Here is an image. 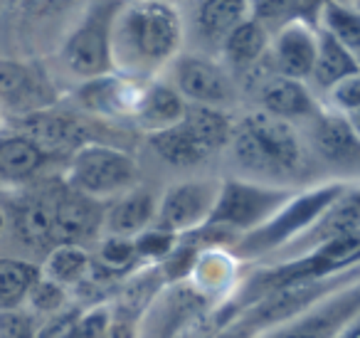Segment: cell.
<instances>
[{"label":"cell","instance_id":"obj_1","mask_svg":"<svg viewBox=\"0 0 360 338\" xmlns=\"http://www.w3.org/2000/svg\"><path fill=\"white\" fill-rule=\"evenodd\" d=\"M186 30L180 8L168 0L121 3L111 30L114 72L136 84H148L173 65L183 50Z\"/></svg>","mask_w":360,"mask_h":338},{"label":"cell","instance_id":"obj_2","mask_svg":"<svg viewBox=\"0 0 360 338\" xmlns=\"http://www.w3.org/2000/svg\"><path fill=\"white\" fill-rule=\"evenodd\" d=\"M230 151L240 178L255 183L294 190L296 180L309 173L311 154L299 129L259 109L235 121Z\"/></svg>","mask_w":360,"mask_h":338},{"label":"cell","instance_id":"obj_3","mask_svg":"<svg viewBox=\"0 0 360 338\" xmlns=\"http://www.w3.org/2000/svg\"><path fill=\"white\" fill-rule=\"evenodd\" d=\"M353 185L338 183V180H326L314 188H306L301 193L291 195L289 203H284L271 220H266L255 232L240 237L232 244L230 254L242 262V259H259L264 254L279 252L289 242L299 239L316 225V220L340 198Z\"/></svg>","mask_w":360,"mask_h":338},{"label":"cell","instance_id":"obj_4","mask_svg":"<svg viewBox=\"0 0 360 338\" xmlns=\"http://www.w3.org/2000/svg\"><path fill=\"white\" fill-rule=\"evenodd\" d=\"M235 121L230 114L212 106L188 104L180 124L148 136V146L175 168H193L230 146Z\"/></svg>","mask_w":360,"mask_h":338},{"label":"cell","instance_id":"obj_5","mask_svg":"<svg viewBox=\"0 0 360 338\" xmlns=\"http://www.w3.org/2000/svg\"><path fill=\"white\" fill-rule=\"evenodd\" d=\"M65 185L91 200H116L139 188V163L131 154L106 144H82L67 163Z\"/></svg>","mask_w":360,"mask_h":338},{"label":"cell","instance_id":"obj_6","mask_svg":"<svg viewBox=\"0 0 360 338\" xmlns=\"http://www.w3.org/2000/svg\"><path fill=\"white\" fill-rule=\"evenodd\" d=\"M121 3H86L79 20L67 32L60 47V60L82 82L114 75L111 60V30Z\"/></svg>","mask_w":360,"mask_h":338},{"label":"cell","instance_id":"obj_7","mask_svg":"<svg viewBox=\"0 0 360 338\" xmlns=\"http://www.w3.org/2000/svg\"><path fill=\"white\" fill-rule=\"evenodd\" d=\"M294 193L296 190L291 188H274L247 178H227L222 180L220 198L207 220V227L227 230L240 239L274 218L276 210L289 203Z\"/></svg>","mask_w":360,"mask_h":338},{"label":"cell","instance_id":"obj_8","mask_svg":"<svg viewBox=\"0 0 360 338\" xmlns=\"http://www.w3.org/2000/svg\"><path fill=\"white\" fill-rule=\"evenodd\" d=\"M215 301L200 294L191 282L165 284L141 313L136 338H180L188 328L212 311Z\"/></svg>","mask_w":360,"mask_h":338},{"label":"cell","instance_id":"obj_9","mask_svg":"<svg viewBox=\"0 0 360 338\" xmlns=\"http://www.w3.org/2000/svg\"><path fill=\"white\" fill-rule=\"evenodd\" d=\"M306 149L345 185H360V139L348 119L323 109L306 124Z\"/></svg>","mask_w":360,"mask_h":338},{"label":"cell","instance_id":"obj_10","mask_svg":"<svg viewBox=\"0 0 360 338\" xmlns=\"http://www.w3.org/2000/svg\"><path fill=\"white\" fill-rule=\"evenodd\" d=\"M170 87L188 104L225 109L235 99V80L230 70L215 57L200 52H180L168 67Z\"/></svg>","mask_w":360,"mask_h":338},{"label":"cell","instance_id":"obj_11","mask_svg":"<svg viewBox=\"0 0 360 338\" xmlns=\"http://www.w3.org/2000/svg\"><path fill=\"white\" fill-rule=\"evenodd\" d=\"M220 188L222 180L212 178L183 180V183L170 185L158 203L155 227L168 230L178 237L205 227L220 198Z\"/></svg>","mask_w":360,"mask_h":338},{"label":"cell","instance_id":"obj_12","mask_svg":"<svg viewBox=\"0 0 360 338\" xmlns=\"http://www.w3.org/2000/svg\"><path fill=\"white\" fill-rule=\"evenodd\" d=\"M360 313V282L330 294L309 311L259 333L257 338H335Z\"/></svg>","mask_w":360,"mask_h":338},{"label":"cell","instance_id":"obj_13","mask_svg":"<svg viewBox=\"0 0 360 338\" xmlns=\"http://www.w3.org/2000/svg\"><path fill=\"white\" fill-rule=\"evenodd\" d=\"M247 0H200L193 6L180 8L183 15V30L186 35L195 37V45L200 47V55L220 57L225 40L232 35L237 25L250 18Z\"/></svg>","mask_w":360,"mask_h":338},{"label":"cell","instance_id":"obj_14","mask_svg":"<svg viewBox=\"0 0 360 338\" xmlns=\"http://www.w3.org/2000/svg\"><path fill=\"white\" fill-rule=\"evenodd\" d=\"M55 87L40 67L0 57V104L18 111V116L22 119V116L47 111L55 104Z\"/></svg>","mask_w":360,"mask_h":338},{"label":"cell","instance_id":"obj_15","mask_svg":"<svg viewBox=\"0 0 360 338\" xmlns=\"http://www.w3.org/2000/svg\"><path fill=\"white\" fill-rule=\"evenodd\" d=\"M348 234H360V185H353L345 195H340L306 234L299 239L289 242L281 247L276 254H281L279 262H289V259H299L306 254L316 252L323 244L333 242V239L348 237Z\"/></svg>","mask_w":360,"mask_h":338},{"label":"cell","instance_id":"obj_16","mask_svg":"<svg viewBox=\"0 0 360 338\" xmlns=\"http://www.w3.org/2000/svg\"><path fill=\"white\" fill-rule=\"evenodd\" d=\"M316 55H319V27L309 23H291L271 35L269 67L274 75L286 80L309 82L314 75Z\"/></svg>","mask_w":360,"mask_h":338},{"label":"cell","instance_id":"obj_17","mask_svg":"<svg viewBox=\"0 0 360 338\" xmlns=\"http://www.w3.org/2000/svg\"><path fill=\"white\" fill-rule=\"evenodd\" d=\"M257 104H259V111H266V114L289 121L294 126L296 121L309 124L323 111V104L316 99L306 82L286 80L274 72L264 77L257 87Z\"/></svg>","mask_w":360,"mask_h":338},{"label":"cell","instance_id":"obj_18","mask_svg":"<svg viewBox=\"0 0 360 338\" xmlns=\"http://www.w3.org/2000/svg\"><path fill=\"white\" fill-rule=\"evenodd\" d=\"M104 203L65 188L55 195V247L82 244L104 230Z\"/></svg>","mask_w":360,"mask_h":338},{"label":"cell","instance_id":"obj_19","mask_svg":"<svg viewBox=\"0 0 360 338\" xmlns=\"http://www.w3.org/2000/svg\"><path fill=\"white\" fill-rule=\"evenodd\" d=\"M141 87L136 82L126 80L121 75H106L99 80L82 82V87L77 89V99L86 111L96 116H131L139 104Z\"/></svg>","mask_w":360,"mask_h":338},{"label":"cell","instance_id":"obj_20","mask_svg":"<svg viewBox=\"0 0 360 338\" xmlns=\"http://www.w3.org/2000/svg\"><path fill=\"white\" fill-rule=\"evenodd\" d=\"M186 111L188 101L170 87V82L155 80L141 87L139 104H136L131 119L139 124V129H143L148 136H153L180 124Z\"/></svg>","mask_w":360,"mask_h":338},{"label":"cell","instance_id":"obj_21","mask_svg":"<svg viewBox=\"0 0 360 338\" xmlns=\"http://www.w3.org/2000/svg\"><path fill=\"white\" fill-rule=\"evenodd\" d=\"M158 213L155 195L146 188H136L121 198L111 200L104 213V230L106 237H139L143 230L150 227Z\"/></svg>","mask_w":360,"mask_h":338},{"label":"cell","instance_id":"obj_22","mask_svg":"<svg viewBox=\"0 0 360 338\" xmlns=\"http://www.w3.org/2000/svg\"><path fill=\"white\" fill-rule=\"evenodd\" d=\"M18 239L32 249L55 247V198H22L11 210Z\"/></svg>","mask_w":360,"mask_h":338},{"label":"cell","instance_id":"obj_23","mask_svg":"<svg viewBox=\"0 0 360 338\" xmlns=\"http://www.w3.org/2000/svg\"><path fill=\"white\" fill-rule=\"evenodd\" d=\"M50 154L22 134L0 136V180L8 185H22L32 180L47 165Z\"/></svg>","mask_w":360,"mask_h":338},{"label":"cell","instance_id":"obj_24","mask_svg":"<svg viewBox=\"0 0 360 338\" xmlns=\"http://www.w3.org/2000/svg\"><path fill=\"white\" fill-rule=\"evenodd\" d=\"M271 35L257 20L247 18L242 25L232 30L220 50L222 65L235 72H252L269 57Z\"/></svg>","mask_w":360,"mask_h":338},{"label":"cell","instance_id":"obj_25","mask_svg":"<svg viewBox=\"0 0 360 338\" xmlns=\"http://www.w3.org/2000/svg\"><path fill=\"white\" fill-rule=\"evenodd\" d=\"M353 75H360L358 57L350 50H345L340 42H335L330 35H326L323 30H319V55H316L314 75H311L309 82H314L316 89L328 92L338 82L348 80Z\"/></svg>","mask_w":360,"mask_h":338},{"label":"cell","instance_id":"obj_26","mask_svg":"<svg viewBox=\"0 0 360 338\" xmlns=\"http://www.w3.org/2000/svg\"><path fill=\"white\" fill-rule=\"evenodd\" d=\"M42 267L27 259L0 257V311L25 308L32 287L40 282Z\"/></svg>","mask_w":360,"mask_h":338},{"label":"cell","instance_id":"obj_27","mask_svg":"<svg viewBox=\"0 0 360 338\" xmlns=\"http://www.w3.org/2000/svg\"><path fill=\"white\" fill-rule=\"evenodd\" d=\"M321 6L323 3H294V0H262V3H252L250 18L257 20L269 35H276L281 27L291 25V23H309V25L319 27L321 20Z\"/></svg>","mask_w":360,"mask_h":338},{"label":"cell","instance_id":"obj_28","mask_svg":"<svg viewBox=\"0 0 360 338\" xmlns=\"http://www.w3.org/2000/svg\"><path fill=\"white\" fill-rule=\"evenodd\" d=\"M89 267L91 257L82 244H57L47 252L45 264H42V277L70 289L89 277Z\"/></svg>","mask_w":360,"mask_h":338},{"label":"cell","instance_id":"obj_29","mask_svg":"<svg viewBox=\"0 0 360 338\" xmlns=\"http://www.w3.org/2000/svg\"><path fill=\"white\" fill-rule=\"evenodd\" d=\"M319 30L330 35L335 42L350 50L355 57L360 52V8L348 3H323L321 6Z\"/></svg>","mask_w":360,"mask_h":338},{"label":"cell","instance_id":"obj_30","mask_svg":"<svg viewBox=\"0 0 360 338\" xmlns=\"http://www.w3.org/2000/svg\"><path fill=\"white\" fill-rule=\"evenodd\" d=\"M136 244L131 237H104L99 247V262H91V272L104 274L106 279H116L129 272L136 262ZM96 277V274H89Z\"/></svg>","mask_w":360,"mask_h":338},{"label":"cell","instance_id":"obj_31","mask_svg":"<svg viewBox=\"0 0 360 338\" xmlns=\"http://www.w3.org/2000/svg\"><path fill=\"white\" fill-rule=\"evenodd\" d=\"M178 239H180L178 234L168 232V230L148 227V230H143L139 237H134L136 257L148 264V267H160V264L175 252Z\"/></svg>","mask_w":360,"mask_h":338},{"label":"cell","instance_id":"obj_32","mask_svg":"<svg viewBox=\"0 0 360 338\" xmlns=\"http://www.w3.org/2000/svg\"><path fill=\"white\" fill-rule=\"evenodd\" d=\"M65 306H67V289L47 277H40V282L32 287L25 303L27 311H32L35 316H57L60 311H65Z\"/></svg>","mask_w":360,"mask_h":338},{"label":"cell","instance_id":"obj_33","mask_svg":"<svg viewBox=\"0 0 360 338\" xmlns=\"http://www.w3.org/2000/svg\"><path fill=\"white\" fill-rule=\"evenodd\" d=\"M40 323L37 316L27 308L0 311V338H37Z\"/></svg>","mask_w":360,"mask_h":338},{"label":"cell","instance_id":"obj_34","mask_svg":"<svg viewBox=\"0 0 360 338\" xmlns=\"http://www.w3.org/2000/svg\"><path fill=\"white\" fill-rule=\"evenodd\" d=\"M326 99H328V109L340 116H350L360 111V75L338 82L333 89L326 92Z\"/></svg>","mask_w":360,"mask_h":338},{"label":"cell","instance_id":"obj_35","mask_svg":"<svg viewBox=\"0 0 360 338\" xmlns=\"http://www.w3.org/2000/svg\"><path fill=\"white\" fill-rule=\"evenodd\" d=\"M111 323V308L109 306H94L91 311L82 313L72 328L70 338H104Z\"/></svg>","mask_w":360,"mask_h":338},{"label":"cell","instance_id":"obj_36","mask_svg":"<svg viewBox=\"0 0 360 338\" xmlns=\"http://www.w3.org/2000/svg\"><path fill=\"white\" fill-rule=\"evenodd\" d=\"M335 338H360V313L353 318V321L348 323V326L343 328V331L338 333Z\"/></svg>","mask_w":360,"mask_h":338},{"label":"cell","instance_id":"obj_37","mask_svg":"<svg viewBox=\"0 0 360 338\" xmlns=\"http://www.w3.org/2000/svg\"><path fill=\"white\" fill-rule=\"evenodd\" d=\"M348 119V124L353 126V131H355V136L360 139V111H355V114H350V116H345Z\"/></svg>","mask_w":360,"mask_h":338},{"label":"cell","instance_id":"obj_38","mask_svg":"<svg viewBox=\"0 0 360 338\" xmlns=\"http://www.w3.org/2000/svg\"><path fill=\"white\" fill-rule=\"evenodd\" d=\"M3 225H6V213H3V208H0V232H3Z\"/></svg>","mask_w":360,"mask_h":338},{"label":"cell","instance_id":"obj_39","mask_svg":"<svg viewBox=\"0 0 360 338\" xmlns=\"http://www.w3.org/2000/svg\"><path fill=\"white\" fill-rule=\"evenodd\" d=\"M353 267H360V252H358V254H355V257H353Z\"/></svg>","mask_w":360,"mask_h":338},{"label":"cell","instance_id":"obj_40","mask_svg":"<svg viewBox=\"0 0 360 338\" xmlns=\"http://www.w3.org/2000/svg\"><path fill=\"white\" fill-rule=\"evenodd\" d=\"M358 70H360V52H358Z\"/></svg>","mask_w":360,"mask_h":338}]
</instances>
